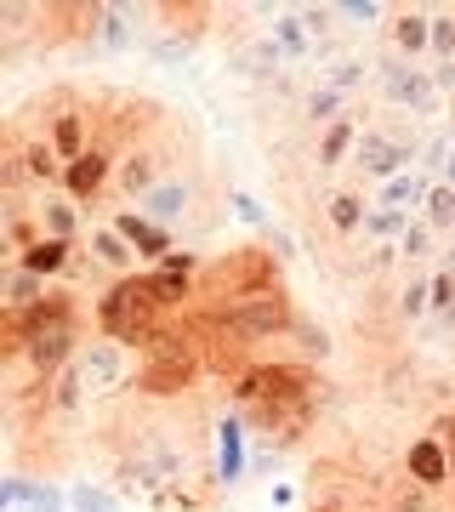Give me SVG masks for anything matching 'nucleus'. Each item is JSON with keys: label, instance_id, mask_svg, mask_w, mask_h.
Returning <instances> with one entry per match:
<instances>
[{"label": "nucleus", "instance_id": "aec40b11", "mask_svg": "<svg viewBox=\"0 0 455 512\" xmlns=\"http://www.w3.org/2000/svg\"><path fill=\"white\" fill-rule=\"evenodd\" d=\"M438 228L433 222H421V217H410V228H404V239H399V262H433L444 245H438Z\"/></svg>", "mask_w": 455, "mask_h": 512}, {"label": "nucleus", "instance_id": "39448f33", "mask_svg": "<svg viewBox=\"0 0 455 512\" xmlns=\"http://www.w3.org/2000/svg\"><path fill=\"white\" fill-rule=\"evenodd\" d=\"M376 86H382L387 103H399L404 114H438V86L433 74L416 69V63H404V57H387V63H376Z\"/></svg>", "mask_w": 455, "mask_h": 512}, {"label": "nucleus", "instance_id": "20e7f679", "mask_svg": "<svg viewBox=\"0 0 455 512\" xmlns=\"http://www.w3.org/2000/svg\"><path fill=\"white\" fill-rule=\"evenodd\" d=\"M74 370H80L86 393H114V387H131L137 359H131V348L126 342H114V336H86V348H80Z\"/></svg>", "mask_w": 455, "mask_h": 512}, {"label": "nucleus", "instance_id": "0eeeda50", "mask_svg": "<svg viewBox=\"0 0 455 512\" xmlns=\"http://www.w3.org/2000/svg\"><path fill=\"white\" fill-rule=\"evenodd\" d=\"M29 211H35L40 239H63V245H80V234H91V228H86V205H74L69 194L35 188V194H29Z\"/></svg>", "mask_w": 455, "mask_h": 512}, {"label": "nucleus", "instance_id": "5701e85b", "mask_svg": "<svg viewBox=\"0 0 455 512\" xmlns=\"http://www.w3.org/2000/svg\"><path fill=\"white\" fill-rule=\"evenodd\" d=\"M393 308H399L404 325H416L421 313H433V285H427V279H404V285H399V302H393Z\"/></svg>", "mask_w": 455, "mask_h": 512}, {"label": "nucleus", "instance_id": "4be33fe9", "mask_svg": "<svg viewBox=\"0 0 455 512\" xmlns=\"http://www.w3.org/2000/svg\"><path fill=\"white\" fill-rule=\"evenodd\" d=\"M421 222H433L444 239H455V188L450 183H433V194L421 205Z\"/></svg>", "mask_w": 455, "mask_h": 512}, {"label": "nucleus", "instance_id": "c85d7f7f", "mask_svg": "<svg viewBox=\"0 0 455 512\" xmlns=\"http://www.w3.org/2000/svg\"><path fill=\"white\" fill-rule=\"evenodd\" d=\"M433 86H438V97H455V63H433Z\"/></svg>", "mask_w": 455, "mask_h": 512}, {"label": "nucleus", "instance_id": "f03ea898", "mask_svg": "<svg viewBox=\"0 0 455 512\" xmlns=\"http://www.w3.org/2000/svg\"><path fill=\"white\" fill-rule=\"evenodd\" d=\"M200 376V353L188 336L165 330L154 348H143V365H137V387L143 393H182V387Z\"/></svg>", "mask_w": 455, "mask_h": 512}, {"label": "nucleus", "instance_id": "7c9ffc66", "mask_svg": "<svg viewBox=\"0 0 455 512\" xmlns=\"http://www.w3.org/2000/svg\"><path fill=\"white\" fill-rule=\"evenodd\" d=\"M450 143H455V126H450Z\"/></svg>", "mask_w": 455, "mask_h": 512}, {"label": "nucleus", "instance_id": "f257e3e1", "mask_svg": "<svg viewBox=\"0 0 455 512\" xmlns=\"http://www.w3.org/2000/svg\"><path fill=\"white\" fill-rule=\"evenodd\" d=\"M171 313L160 308V296L148 291V274L137 279H114L109 291L97 296V336H114L126 348H154L165 330Z\"/></svg>", "mask_w": 455, "mask_h": 512}, {"label": "nucleus", "instance_id": "a878e982", "mask_svg": "<svg viewBox=\"0 0 455 512\" xmlns=\"http://www.w3.org/2000/svg\"><path fill=\"white\" fill-rule=\"evenodd\" d=\"M433 63H455V12H433Z\"/></svg>", "mask_w": 455, "mask_h": 512}, {"label": "nucleus", "instance_id": "9d476101", "mask_svg": "<svg viewBox=\"0 0 455 512\" xmlns=\"http://www.w3.org/2000/svg\"><path fill=\"white\" fill-rule=\"evenodd\" d=\"M387 40H393V52H399L404 63L433 57V12H421V6H393V18H387Z\"/></svg>", "mask_w": 455, "mask_h": 512}, {"label": "nucleus", "instance_id": "b1692460", "mask_svg": "<svg viewBox=\"0 0 455 512\" xmlns=\"http://www.w3.org/2000/svg\"><path fill=\"white\" fill-rule=\"evenodd\" d=\"M330 12H336L347 29H370L376 18H393V6H382V0H336Z\"/></svg>", "mask_w": 455, "mask_h": 512}, {"label": "nucleus", "instance_id": "6e6552de", "mask_svg": "<svg viewBox=\"0 0 455 512\" xmlns=\"http://www.w3.org/2000/svg\"><path fill=\"white\" fill-rule=\"evenodd\" d=\"M109 222H114V234H120V239L131 245V251L143 256V274L177 256V234H165V228H154V222H148L143 211H131V205H120V211H114Z\"/></svg>", "mask_w": 455, "mask_h": 512}, {"label": "nucleus", "instance_id": "f8f14e48", "mask_svg": "<svg viewBox=\"0 0 455 512\" xmlns=\"http://www.w3.org/2000/svg\"><path fill=\"white\" fill-rule=\"evenodd\" d=\"M86 251H91L86 262H97V268H103V274H114V279H137V274H143V256L131 251L120 234H114V222H97V228H91Z\"/></svg>", "mask_w": 455, "mask_h": 512}, {"label": "nucleus", "instance_id": "393cba45", "mask_svg": "<svg viewBox=\"0 0 455 512\" xmlns=\"http://www.w3.org/2000/svg\"><path fill=\"white\" fill-rule=\"evenodd\" d=\"M319 80H330V86H342V92L353 97V86H364V80H370V63H359V57H336Z\"/></svg>", "mask_w": 455, "mask_h": 512}, {"label": "nucleus", "instance_id": "423d86ee", "mask_svg": "<svg viewBox=\"0 0 455 512\" xmlns=\"http://www.w3.org/2000/svg\"><path fill=\"white\" fill-rule=\"evenodd\" d=\"M194 205H200V183L188 177V171H171L160 188H148L143 200L131 205V211H143L154 228H165V234H177L182 222L194 217Z\"/></svg>", "mask_w": 455, "mask_h": 512}, {"label": "nucleus", "instance_id": "1a4fd4ad", "mask_svg": "<svg viewBox=\"0 0 455 512\" xmlns=\"http://www.w3.org/2000/svg\"><path fill=\"white\" fill-rule=\"evenodd\" d=\"M404 478H416L421 490H438V484H450V478H455L450 444L438 439V433H421V439L404 450Z\"/></svg>", "mask_w": 455, "mask_h": 512}, {"label": "nucleus", "instance_id": "bb28decb", "mask_svg": "<svg viewBox=\"0 0 455 512\" xmlns=\"http://www.w3.org/2000/svg\"><path fill=\"white\" fill-rule=\"evenodd\" d=\"M29 512H74V507H69V490H52V484L40 478L35 495H29Z\"/></svg>", "mask_w": 455, "mask_h": 512}, {"label": "nucleus", "instance_id": "c756f323", "mask_svg": "<svg viewBox=\"0 0 455 512\" xmlns=\"http://www.w3.org/2000/svg\"><path fill=\"white\" fill-rule=\"evenodd\" d=\"M438 183H450V188H455V148H450V160H444V171H438Z\"/></svg>", "mask_w": 455, "mask_h": 512}, {"label": "nucleus", "instance_id": "dca6fc26", "mask_svg": "<svg viewBox=\"0 0 455 512\" xmlns=\"http://www.w3.org/2000/svg\"><path fill=\"white\" fill-rule=\"evenodd\" d=\"M370 205H376V200H364L359 188H336V194L325 200V222L342 239H359L364 234V217H370Z\"/></svg>", "mask_w": 455, "mask_h": 512}, {"label": "nucleus", "instance_id": "cd10ccee", "mask_svg": "<svg viewBox=\"0 0 455 512\" xmlns=\"http://www.w3.org/2000/svg\"><path fill=\"white\" fill-rule=\"evenodd\" d=\"M35 484L40 478H23V473H12L6 484H0V495H6V512H23L29 507V495H35Z\"/></svg>", "mask_w": 455, "mask_h": 512}, {"label": "nucleus", "instance_id": "6ab92c4d", "mask_svg": "<svg viewBox=\"0 0 455 512\" xmlns=\"http://www.w3.org/2000/svg\"><path fill=\"white\" fill-rule=\"evenodd\" d=\"M217 473H222V484H234L245 473V427L234 416L217 427Z\"/></svg>", "mask_w": 455, "mask_h": 512}, {"label": "nucleus", "instance_id": "7ed1b4c3", "mask_svg": "<svg viewBox=\"0 0 455 512\" xmlns=\"http://www.w3.org/2000/svg\"><path fill=\"white\" fill-rule=\"evenodd\" d=\"M416 160H421L416 137H410V131H399V126H364V131H359V148H353V165H359V177H370L376 188H382L387 177L410 171Z\"/></svg>", "mask_w": 455, "mask_h": 512}, {"label": "nucleus", "instance_id": "412c9836", "mask_svg": "<svg viewBox=\"0 0 455 512\" xmlns=\"http://www.w3.org/2000/svg\"><path fill=\"white\" fill-rule=\"evenodd\" d=\"M69 507L74 512H120V495L103 490L97 478H74L69 484Z\"/></svg>", "mask_w": 455, "mask_h": 512}, {"label": "nucleus", "instance_id": "4468645a", "mask_svg": "<svg viewBox=\"0 0 455 512\" xmlns=\"http://www.w3.org/2000/svg\"><path fill=\"white\" fill-rule=\"evenodd\" d=\"M359 131H364L359 109L347 114V120H336V126H325V131H319V143H313V165H319V171H336V165H353V148H359Z\"/></svg>", "mask_w": 455, "mask_h": 512}, {"label": "nucleus", "instance_id": "2eb2a0df", "mask_svg": "<svg viewBox=\"0 0 455 512\" xmlns=\"http://www.w3.org/2000/svg\"><path fill=\"white\" fill-rule=\"evenodd\" d=\"M353 114V97L342 92V86H330V80H313L308 92H302V120L308 126H336V120H347Z\"/></svg>", "mask_w": 455, "mask_h": 512}, {"label": "nucleus", "instance_id": "ddd939ff", "mask_svg": "<svg viewBox=\"0 0 455 512\" xmlns=\"http://www.w3.org/2000/svg\"><path fill=\"white\" fill-rule=\"evenodd\" d=\"M46 296H52V285L35 279L23 262H6V268H0V308H6V319H23V313L40 308Z\"/></svg>", "mask_w": 455, "mask_h": 512}, {"label": "nucleus", "instance_id": "f3484780", "mask_svg": "<svg viewBox=\"0 0 455 512\" xmlns=\"http://www.w3.org/2000/svg\"><path fill=\"white\" fill-rule=\"evenodd\" d=\"M268 35L279 40V52L291 57V63L313 57V29H308V18H302V6H296V12H268Z\"/></svg>", "mask_w": 455, "mask_h": 512}, {"label": "nucleus", "instance_id": "9b49d317", "mask_svg": "<svg viewBox=\"0 0 455 512\" xmlns=\"http://www.w3.org/2000/svg\"><path fill=\"white\" fill-rule=\"evenodd\" d=\"M433 183H438L433 171L410 165V171H399V177H387V183L376 188V205H382V211H393V217H421V205H427Z\"/></svg>", "mask_w": 455, "mask_h": 512}, {"label": "nucleus", "instance_id": "a211bd4d", "mask_svg": "<svg viewBox=\"0 0 455 512\" xmlns=\"http://www.w3.org/2000/svg\"><path fill=\"white\" fill-rule=\"evenodd\" d=\"M18 262H23V268H29L35 279L69 274V268H74V245H63V239H35V245L18 256Z\"/></svg>", "mask_w": 455, "mask_h": 512}]
</instances>
